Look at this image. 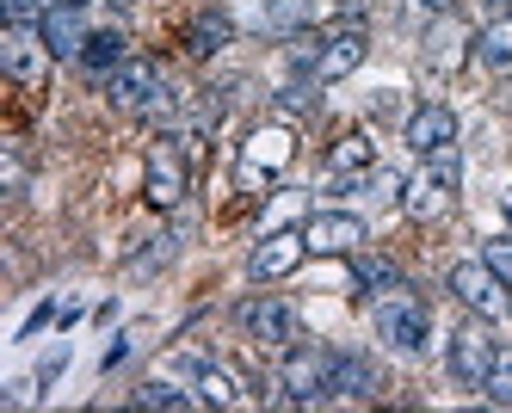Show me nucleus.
I'll list each match as a JSON object with an SVG mask.
<instances>
[{
	"label": "nucleus",
	"mask_w": 512,
	"mask_h": 413,
	"mask_svg": "<svg viewBox=\"0 0 512 413\" xmlns=\"http://www.w3.org/2000/svg\"><path fill=\"white\" fill-rule=\"evenodd\" d=\"M377 333H383V346L389 352H408V358H420L426 352V340H432V315H426V303L414 290H383L377 296Z\"/></svg>",
	"instance_id": "nucleus-1"
},
{
	"label": "nucleus",
	"mask_w": 512,
	"mask_h": 413,
	"mask_svg": "<svg viewBox=\"0 0 512 413\" xmlns=\"http://www.w3.org/2000/svg\"><path fill=\"white\" fill-rule=\"evenodd\" d=\"M445 284H451V296H457L469 315H482V321H500L506 315V284L494 278L488 259H457Z\"/></svg>",
	"instance_id": "nucleus-2"
},
{
	"label": "nucleus",
	"mask_w": 512,
	"mask_h": 413,
	"mask_svg": "<svg viewBox=\"0 0 512 413\" xmlns=\"http://www.w3.org/2000/svg\"><path fill=\"white\" fill-rule=\"evenodd\" d=\"M334 358L327 346H290L284 358V401H327L334 395Z\"/></svg>",
	"instance_id": "nucleus-3"
},
{
	"label": "nucleus",
	"mask_w": 512,
	"mask_h": 413,
	"mask_svg": "<svg viewBox=\"0 0 512 413\" xmlns=\"http://www.w3.org/2000/svg\"><path fill=\"white\" fill-rule=\"evenodd\" d=\"M192 148H179V142H155L149 148V179H142V198H149L155 210H173L179 198H186V185H192Z\"/></svg>",
	"instance_id": "nucleus-4"
},
{
	"label": "nucleus",
	"mask_w": 512,
	"mask_h": 413,
	"mask_svg": "<svg viewBox=\"0 0 512 413\" xmlns=\"http://www.w3.org/2000/svg\"><path fill=\"white\" fill-rule=\"evenodd\" d=\"M494 352H500V346H494V333H488V321H482V315H475L469 327H457V333H451V358H445V364H451V383L482 389V383H488Z\"/></svg>",
	"instance_id": "nucleus-5"
},
{
	"label": "nucleus",
	"mask_w": 512,
	"mask_h": 413,
	"mask_svg": "<svg viewBox=\"0 0 512 413\" xmlns=\"http://www.w3.org/2000/svg\"><path fill=\"white\" fill-rule=\"evenodd\" d=\"M241 321H247V333L260 346H272V352H290L303 340V321H297V303H284V296H260V303H247L241 309Z\"/></svg>",
	"instance_id": "nucleus-6"
},
{
	"label": "nucleus",
	"mask_w": 512,
	"mask_h": 413,
	"mask_svg": "<svg viewBox=\"0 0 512 413\" xmlns=\"http://www.w3.org/2000/svg\"><path fill=\"white\" fill-rule=\"evenodd\" d=\"M0 68H7L19 87H44L50 44H44V37H31L25 25H7V37H0Z\"/></svg>",
	"instance_id": "nucleus-7"
},
{
	"label": "nucleus",
	"mask_w": 512,
	"mask_h": 413,
	"mask_svg": "<svg viewBox=\"0 0 512 413\" xmlns=\"http://www.w3.org/2000/svg\"><path fill=\"white\" fill-rule=\"evenodd\" d=\"M364 56H371V37H364V25H346V31H334V37H321L315 81H321V87H327V81H346Z\"/></svg>",
	"instance_id": "nucleus-8"
},
{
	"label": "nucleus",
	"mask_w": 512,
	"mask_h": 413,
	"mask_svg": "<svg viewBox=\"0 0 512 413\" xmlns=\"http://www.w3.org/2000/svg\"><path fill=\"white\" fill-rule=\"evenodd\" d=\"M105 93H112V105H118V111H149V99L161 93V74H155V62L130 56L124 68L105 74Z\"/></svg>",
	"instance_id": "nucleus-9"
},
{
	"label": "nucleus",
	"mask_w": 512,
	"mask_h": 413,
	"mask_svg": "<svg viewBox=\"0 0 512 413\" xmlns=\"http://www.w3.org/2000/svg\"><path fill=\"white\" fill-rule=\"evenodd\" d=\"M303 241H309V253H358L364 247V222L346 216V210H321V216L303 222Z\"/></svg>",
	"instance_id": "nucleus-10"
},
{
	"label": "nucleus",
	"mask_w": 512,
	"mask_h": 413,
	"mask_svg": "<svg viewBox=\"0 0 512 413\" xmlns=\"http://www.w3.org/2000/svg\"><path fill=\"white\" fill-rule=\"evenodd\" d=\"M38 37L50 44V56H81L87 50V13H81V0H56V7L44 13V25H38Z\"/></svg>",
	"instance_id": "nucleus-11"
},
{
	"label": "nucleus",
	"mask_w": 512,
	"mask_h": 413,
	"mask_svg": "<svg viewBox=\"0 0 512 413\" xmlns=\"http://www.w3.org/2000/svg\"><path fill=\"white\" fill-rule=\"evenodd\" d=\"M309 253V241H303V229H278V235H266L260 247H253V259H247V272L253 278H284V272H297V259Z\"/></svg>",
	"instance_id": "nucleus-12"
},
{
	"label": "nucleus",
	"mask_w": 512,
	"mask_h": 413,
	"mask_svg": "<svg viewBox=\"0 0 512 413\" xmlns=\"http://www.w3.org/2000/svg\"><path fill=\"white\" fill-rule=\"evenodd\" d=\"M290 155H297L290 130H260V136L241 148V179H247V185H253V179H272V173L290 167Z\"/></svg>",
	"instance_id": "nucleus-13"
},
{
	"label": "nucleus",
	"mask_w": 512,
	"mask_h": 413,
	"mask_svg": "<svg viewBox=\"0 0 512 413\" xmlns=\"http://www.w3.org/2000/svg\"><path fill=\"white\" fill-rule=\"evenodd\" d=\"M408 148L414 155H432V148H445V142H457V111L451 105H420V111H408Z\"/></svg>",
	"instance_id": "nucleus-14"
},
{
	"label": "nucleus",
	"mask_w": 512,
	"mask_h": 413,
	"mask_svg": "<svg viewBox=\"0 0 512 413\" xmlns=\"http://www.w3.org/2000/svg\"><path fill=\"white\" fill-rule=\"evenodd\" d=\"M377 389H383V377L371 358H358V352L334 358V395H377Z\"/></svg>",
	"instance_id": "nucleus-15"
},
{
	"label": "nucleus",
	"mask_w": 512,
	"mask_h": 413,
	"mask_svg": "<svg viewBox=\"0 0 512 413\" xmlns=\"http://www.w3.org/2000/svg\"><path fill=\"white\" fill-rule=\"evenodd\" d=\"M75 62L93 74V81H99V74H112V68H124V62H130V56H124V31H93L87 50H81Z\"/></svg>",
	"instance_id": "nucleus-16"
},
{
	"label": "nucleus",
	"mask_w": 512,
	"mask_h": 413,
	"mask_svg": "<svg viewBox=\"0 0 512 413\" xmlns=\"http://www.w3.org/2000/svg\"><path fill=\"white\" fill-rule=\"evenodd\" d=\"M371 161H377V148H371V136H340L334 148H327V167L334 173H346V179H358V173H371Z\"/></svg>",
	"instance_id": "nucleus-17"
},
{
	"label": "nucleus",
	"mask_w": 512,
	"mask_h": 413,
	"mask_svg": "<svg viewBox=\"0 0 512 413\" xmlns=\"http://www.w3.org/2000/svg\"><path fill=\"white\" fill-rule=\"evenodd\" d=\"M198 401L204 407H241L247 395H241V383L229 377L223 364H198Z\"/></svg>",
	"instance_id": "nucleus-18"
},
{
	"label": "nucleus",
	"mask_w": 512,
	"mask_h": 413,
	"mask_svg": "<svg viewBox=\"0 0 512 413\" xmlns=\"http://www.w3.org/2000/svg\"><path fill=\"white\" fill-rule=\"evenodd\" d=\"M352 284H358L364 296H383V290H395L401 278H395L389 259H377V253H352Z\"/></svg>",
	"instance_id": "nucleus-19"
},
{
	"label": "nucleus",
	"mask_w": 512,
	"mask_h": 413,
	"mask_svg": "<svg viewBox=\"0 0 512 413\" xmlns=\"http://www.w3.org/2000/svg\"><path fill=\"white\" fill-rule=\"evenodd\" d=\"M229 37H235V25H229L223 13H204V19L192 25V44H186V50H192V56H216Z\"/></svg>",
	"instance_id": "nucleus-20"
},
{
	"label": "nucleus",
	"mask_w": 512,
	"mask_h": 413,
	"mask_svg": "<svg viewBox=\"0 0 512 413\" xmlns=\"http://www.w3.org/2000/svg\"><path fill=\"white\" fill-rule=\"evenodd\" d=\"M475 56H482L494 74H512V31H506V25L482 31V37H475Z\"/></svg>",
	"instance_id": "nucleus-21"
},
{
	"label": "nucleus",
	"mask_w": 512,
	"mask_h": 413,
	"mask_svg": "<svg viewBox=\"0 0 512 413\" xmlns=\"http://www.w3.org/2000/svg\"><path fill=\"white\" fill-rule=\"evenodd\" d=\"M445 204H451V192H445V185H438L432 173H420V179L408 185V210H414V216H438Z\"/></svg>",
	"instance_id": "nucleus-22"
},
{
	"label": "nucleus",
	"mask_w": 512,
	"mask_h": 413,
	"mask_svg": "<svg viewBox=\"0 0 512 413\" xmlns=\"http://www.w3.org/2000/svg\"><path fill=\"white\" fill-rule=\"evenodd\" d=\"M136 407H167V413H179V407H198V395H186L179 383H142L136 389Z\"/></svg>",
	"instance_id": "nucleus-23"
},
{
	"label": "nucleus",
	"mask_w": 512,
	"mask_h": 413,
	"mask_svg": "<svg viewBox=\"0 0 512 413\" xmlns=\"http://www.w3.org/2000/svg\"><path fill=\"white\" fill-rule=\"evenodd\" d=\"M426 173H432L438 185H445V192H457V185H463V155H457V142L432 148V155H426Z\"/></svg>",
	"instance_id": "nucleus-24"
},
{
	"label": "nucleus",
	"mask_w": 512,
	"mask_h": 413,
	"mask_svg": "<svg viewBox=\"0 0 512 413\" xmlns=\"http://www.w3.org/2000/svg\"><path fill=\"white\" fill-rule=\"evenodd\" d=\"M482 395H488V401H500V407H512V346H500V352H494Z\"/></svg>",
	"instance_id": "nucleus-25"
},
{
	"label": "nucleus",
	"mask_w": 512,
	"mask_h": 413,
	"mask_svg": "<svg viewBox=\"0 0 512 413\" xmlns=\"http://www.w3.org/2000/svg\"><path fill=\"white\" fill-rule=\"evenodd\" d=\"M309 19V0H266V25H278V31H297Z\"/></svg>",
	"instance_id": "nucleus-26"
},
{
	"label": "nucleus",
	"mask_w": 512,
	"mask_h": 413,
	"mask_svg": "<svg viewBox=\"0 0 512 413\" xmlns=\"http://www.w3.org/2000/svg\"><path fill=\"white\" fill-rule=\"evenodd\" d=\"M482 259L494 266V278L512 290V241H506V235H500V241H488V247H482Z\"/></svg>",
	"instance_id": "nucleus-27"
},
{
	"label": "nucleus",
	"mask_w": 512,
	"mask_h": 413,
	"mask_svg": "<svg viewBox=\"0 0 512 413\" xmlns=\"http://www.w3.org/2000/svg\"><path fill=\"white\" fill-rule=\"evenodd\" d=\"M50 7H38V0H7V25H44Z\"/></svg>",
	"instance_id": "nucleus-28"
},
{
	"label": "nucleus",
	"mask_w": 512,
	"mask_h": 413,
	"mask_svg": "<svg viewBox=\"0 0 512 413\" xmlns=\"http://www.w3.org/2000/svg\"><path fill=\"white\" fill-rule=\"evenodd\" d=\"M371 192H377V198H401V179H395V173H371Z\"/></svg>",
	"instance_id": "nucleus-29"
},
{
	"label": "nucleus",
	"mask_w": 512,
	"mask_h": 413,
	"mask_svg": "<svg viewBox=\"0 0 512 413\" xmlns=\"http://www.w3.org/2000/svg\"><path fill=\"white\" fill-rule=\"evenodd\" d=\"M278 105H284V111H303V105H309V87H284Z\"/></svg>",
	"instance_id": "nucleus-30"
},
{
	"label": "nucleus",
	"mask_w": 512,
	"mask_h": 413,
	"mask_svg": "<svg viewBox=\"0 0 512 413\" xmlns=\"http://www.w3.org/2000/svg\"><path fill=\"white\" fill-rule=\"evenodd\" d=\"M130 340H136V333H118V346L105 352V370H112V364H124V358H130Z\"/></svg>",
	"instance_id": "nucleus-31"
},
{
	"label": "nucleus",
	"mask_w": 512,
	"mask_h": 413,
	"mask_svg": "<svg viewBox=\"0 0 512 413\" xmlns=\"http://www.w3.org/2000/svg\"><path fill=\"white\" fill-rule=\"evenodd\" d=\"M420 7H432V13H451V7H457V0H420Z\"/></svg>",
	"instance_id": "nucleus-32"
},
{
	"label": "nucleus",
	"mask_w": 512,
	"mask_h": 413,
	"mask_svg": "<svg viewBox=\"0 0 512 413\" xmlns=\"http://www.w3.org/2000/svg\"><path fill=\"white\" fill-rule=\"evenodd\" d=\"M506 222H512V192H506Z\"/></svg>",
	"instance_id": "nucleus-33"
},
{
	"label": "nucleus",
	"mask_w": 512,
	"mask_h": 413,
	"mask_svg": "<svg viewBox=\"0 0 512 413\" xmlns=\"http://www.w3.org/2000/svg\"><path fill=\"white\" fill-rule=\"evenodd\" d=\"M488 7H512V0H488Z\"/></svg>",
	"instance_id": "nucleus-34"
}]
</instances>
